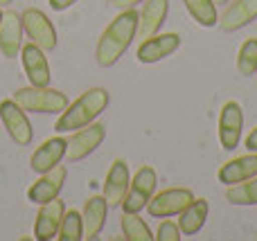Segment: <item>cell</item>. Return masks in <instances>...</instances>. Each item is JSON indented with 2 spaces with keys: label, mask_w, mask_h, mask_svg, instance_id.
Instances as JSON below:
<instances>
[{
  "label": "cell",
  "mask_w": 257,
  "mask_h": 241,
  "mask_svg": "<svg viewBox=\"0 0 257 241\" xmlns=\"http://www.w3.org/2000/svg\"><path fill=\"white\" fill-rule=\"evenodd\" d=\"M138 34V12L122 9L115 18L106 25L95 48V61L99 68H113L128 50Z\"/></svg>",
  "instance_id": "1"
},
{
  "label": "cell",
  "mask_w": 257,
  "mask_h": 241,
  "mask_svg": "<svg viewBox=\"0 0 257 241\" xmlns=\"http://www.w3.org/2000/svg\"><path fill=\"white\" fill-rule=\"evenodd\" d=\"M108 102H111V97H108L106 88H99V86L88 88L72 104H68L66 111L59 113L54 131H57V133H72V131H77V129H84V126L93 124V122L106 111Z\"/></svg>",
  "instance_id": "2"
},
{
  "label": "cell",
  "mask_w": 257,
  "mask_h": 241,
  "mask_svg": "<svg viewBox=\"0 0 257 241\" xmlns=\"http://www.w3.org/2000/svg\"><path fill=\"white\" fill-rule=\"evenodd\" d=\"M14 102L30 113H63L68 102V95L50 86H25L14 93Z\"/></svg>",
  "instance_id": "3"
},
{
  "label": "cell",
  "mask_w": 257,
  "mask_h": 241,
  "mask_svg": "<svg viewBox=\"0 0 257 241\" xmlns=\"http://www.w3.org/2000/svg\"><path fill=\"white\" fill-rule=\"evenodd\" d=\"M156 185H158V174H156L154 167L142 165L136 171V176L128 183V192L122 201V212H140L147 207L149 198L154 196Z\"/></svg>",
  "instance_id": "4"
},
{
  "label": "cell",
  "mask_w": 257,
  "mask_h": 241,
  "mask_svg": "<svg viewBox=\"0 0 257 241\" xmlns=\"http://www.w3.org/2000/svg\"><path fill=\"white\" fill-rule=\"evenodd\" d=\"M21 21H23V32H27V39H30L32 43H36L41 50H45V52L57 50V45H59L57 30H54L52 21H50L41 9L27 7L25 12L21 14Z\"/></svg>",
  "instance_id": "5"
},
{
  "label": "cell",
  "mask_w": 257,
  "mask_h": 241,
  "mask_svg": "<svg viewBox=\"0 0 257 241\" xmlns=\"http://www.w3.org/2000/svg\"><path fill=\"white\" fill-rule=\"evenodd\" d=\"M104 138H106V129H104V124H97V122L84 126V129L72 131V135L66 140V158L70 162L84 160L104 142Z\"/></svg>",
  "instance_id": "6"
},
{
  "label": "cell",
  "mask_w": 257,
  "mask_h": 241,
  "mask_svg": "<svg viewBox=\"0 0 257 241\" xmlns=\"http://www.w3.org/2000/svg\"><path fill=\"white\" fill-rule=\"evenodd\" d=\"M194 201V194L187 187H169L158 192L156 196L149 198L147 203V212L154 219H165V216H176L185 210L190 203Z\"/></svg>",
  "instance_id": "7"
},
{
  "label": "cell",
  "mask_w": 257,
  "mask_h": 241,
  "mask_svg": "<svg viewBox=\"0 0 257 241\" xmlns=\"http://www.w3.org/2000/svg\"><path fill=\"white\" fill-rule=\"evenodd\" d=\"M241 133H244V108L239 106V102L230 99L219 113V142L226 151H235L241 142Z\"/></svg>",
  "instance_id": "8"
},
{
  "label": "cell",
  "mask_w": 257,
  "mask_h": 241,
  "mask_svg": "<svg viewBox=\"0 0 257 241\" xmlns=\"http://www.w3.org/2000/svg\"><path fill=\"white\" fill-rule=\"evenodd\" d=\"M0 120L3 126L7 129L9 138L18 144V147H27L34 138V129H32V122L27 120V113L18 106L14 99H5L0 104Z\"/></svg>",
  "instance_id": "9"
},
{
  "label": "cell",
  "mask_w": 257,
  "mask_h": 241,
  "mask_svg": "<svg viewBox=\"0 0 257 241\" xmlns=\"http://www.w3.org/2000/svg\"><path fill=\"white\" fill-rule=\"evenodd\" d=\"M66 178H68L66 165H57V167H52V169L39 174V180H34L32 187L27 189V198H30V203L43 205V203L57 198L59 194H61L63 185H66Z\"/></svg>",
  "instance_id": "10"
},
{
  "label": "cell",
  "mask_w": 257,
  "mask_h": 241,
  "mask_svg": "<svg viewBox=\"0 0 257 241\" xmlns=\"http://www.w3.org/2000/svg\"><path fill=\"white\" fill-rule=\"evenodd\" d=\"M181 45V36L176 32H165V34H154L149 39H142L140 48L136 52V59L140 63H158L163 59L172 57Z\"/></svg>",
  "instance_id": "11"
},
{
  "label": "cell",
  "mask_w": 257,
  "mask_h": 241,
  "mask_svg": "<svg viewBox=\"0 0 257 241\" xmlns=\"http://www.w3.org/2000/svg\"><path fill=\"white\" fill-rule=\"evenodd\" d=\"M66 214V201L61 198H52V201L43 203L36 212V221H34V239L39 241H50L57 237L59 225L63 221Z\"/></svg>",
  "instance_id": "12"
},
{
  "label": "cell",
  "mask_w": 257,
  "mask_h": 241,
  "mask_svg": "<svg viewBox=\"0 0 257 241\" xmlns=\"http://www.w3.org/2000/svg\"><path fill=\"white\" fill-rule=\"evenodd\" d=\"M21 61L27 79L32 86H50V63L45 59V50H41L36 43H23L21 48Z\"/></svg>",
  "instance_id": "13"
},
{
  "label": "cell",
  "mask_w": 257,
  "mask_h": 241,
  "mask_svg": "<svg viewBox=\"0 0 257 241\" xmlns=\"http://www.w3.org/2000/svg\"><path fill=\"white\" fill-rule=\"evenodd\" d=\"M128 183H131V171L124 160H115L111 165L104 180V201H106L108 210H117L124 201L126 192H128Z\"/></svg>",
  "instance_id": "14"
},
{
  "label": "cell",
  "mask_w": 257,
  "mask_h": 241,
  "mask_svg": "<svg viewBox=\"0 0 257 241\" xmlns=\"http://www.w3.org/2000/svg\"><path fill=\"white\" fill-rule=\"evenodd\" d=\"M23 48V21L21 14L3 12L0 18V52L7 59H16Z\"/></svg>",
  "instance_id": "15"
},
{
  "label": "cell",
  "mask_w": 257,
  "mask_h": 241,
  "mask_svg": "<svg viewBox=\"0 0 257 241\" xmlns=\"http://www.w3.org/2000/svg\"><path fill=\"white\" fill-rule=\"evenodd\" d=\"M257 176V153H246V156H237L232 160L223 162L217 171V178L221 185L230 187V185L244 183V180Z\"/></svg>",
  "instance_id": "16"
},
{
  "label": "cell",
  "mask_w": 257,
  "mask_h": 241,
  "mask_svg": "<svg viewBox=\"0 0 257 241\" xmlns=\"http://www.w3.org/2000/svg\"><path fill=\"white\" fill-rule=\"evenodd\" d=\"M253 21H257V0H235L219 16V27L232 34V32L244 30Z\"/></svg>",
  "instance_id": "17"
},
{
  "label": "cell",
  "mask_w": 257,
  "mask_h": 241,
  "mask_svg": "<svg viewBox=\"0 0 257 241\" xmlns=\"http://www.w3.org/2000/svg\"><path fill=\"white\" fill-rule=\"evenodd\" d=\"M169 12V0H145L142 12L138 14V34L140 39L158 34V30L165 25Z\"/></svg>",
  "instance_id": "18"
},
{
  "label": "cell",
  "mask_w": 257,
  "mask_h": 241,
  "mask_svg": "<svg viewBox=\"0 0 257 241\" xmlns=\"http://www.w3.org/2000/svg\"><path fill=\"white\" fill-rule=\"evenodd\" d=\"M63 156H66V140L57 135V138H50L36 147V151L30 158V167L36 174H43V171L57 167Z\"/></svg>",
  "instance_id": "19"
},
{
  "label": "cell",
  "mask_w": 257,
  "mask_h": 241,
  "mask_svg": "<svg viewBox=\"0 0 257 241\" xmlns=\"http://www.w3.org/2000/svg\"><path fill=\"white\" fill-rule=\"evenodd\" d=\"M108 205L104 196H90L81 212V221H84V239H97L99 232L106 225Z\"/></svg>",
  "instance_id": "20"
},
{
  "label": "cell",
  "mask_w": 257,
  "mask_h": 241,
  "mask_svg": "<svg viewBox=\"0 0 257 241\" xmlns=\"http://www.w3.org/2000/svg\"><path fill=\"white\" fill-rule=\"evenodd\" d=\"M208 212H210V203L208 198H196L185 207V210L178 214V228L183 234L187 237H194L203 230L205 221H208Z\"/></svg>",
  "instance_id": "21"
},
{
  "label": "cell",
  "mask_w": 257,
  "mask_h": 241,
  "mask_svg": "<svg viewBox=\"0 0 257 241\" xmlns=\"http://www.w3.org/2000/svg\"><path fill=\"white\" fill-rule=\"evenodd\" d=\"M120 225H122V234H124L126 241H154V232L138 216V212H122Z\"/></svg>",
  "instance_id": "22"
},
{
  "label": "cell",
  "mask_w": 257,
  "mask_h": 241,
  "mask_svg": "<svg viewBox=\"0 0 257 241\" xmlns=\"http://www.w3.org/2000/svg\"><path fill=\"white\" fill-rule=\"evenodd\" d=\"M187 14L199 23L201 27H214L219 23V14H217V5L212 0H183Z\"/></svg>",
  "instance_id": "23"
},
{
  "label": "cell",
  "mask_w": 257,
  "mask_h": 241,
  "mask_svg": "<svg viewBox=\"0 0 257 241\" xmlns=\"http://www.w3.org/2000/svg\"><path fill=\"white\" fill-rule=\"evenodd\" d=\"M226 201L232 205H257V176L226 189Z\"/></svg>",
  "instance_id": "24"
},
{
  "label": "cell",
  "mask_w": 257,
  "mask_h": 241,
  "mask_svg": "<svg viewBox=\"0 0 257 241\" xmlns=\"http://www.w3.org/2000/svg\"><path fill=\"white\" fill-rule=\"evenodd\" d=\"M57 239L59 241H81L84 239V221H81V214L77 210H66L61 225H59Z\"/></svg>",
  "instance_id": "25"
},
{
  "label": "cell",
  "mask_w": 257,
  "mask_h": 241,
  "mask_svg": "<svg viewBox=\"0 0 257 241\" xmlns=\"http://www.w3.org/2000/svg\"><path fill=\"white\" fill-rule=\"evenodd\" d=\"M237 70L241 77H250L257 72V39L250 36L241 43L239 52H237Z\"/></svg>",
  "instance_id": "26"
},
{
  "label": "cell",
  "mask_w": 257,
  "mask_h": 241,
  "mask_svg": "<svg viewBox=\"0 0 257 241\" xmlns=\"http://www.w3.org/2000/svg\"><path fill=\"white\" fill-rule=\"evenodd\" d=\"M183 232L181 228H178V223H174V221H169L167 216H165V221H160L158 230H156V237L158 241H181Z\"/></svg>",
  "instance_id": "27"
},
{
  "label": "cell",
  "mask_w": 257,
  "mask_h": 241,
  "mask_svg": "<svg viewBox=\"0 0 257 241\" xmlns=\"http://www.w3.org/2000/svg\"><path fill=\"white\" fill-rule=\"evenodd\" d=\"M244 147H246V151L257 153V126H255L253 131H250L248 135H246V140H244Z\"/></svg>",
  "instance_id": "28"
},
{
  "label": "cell",
  "mask_w": 257,
  "mask_h": 241,
  "mask_svg": "<svg viewBox=\"0 0 257 241\" xmlns=\"http://www.w3.org/2000/svg\"><path fill=\"white\" fill-rule=\"evenodd\" d=\"M77 0H50V7L54 9V12H63V9L72 7Z\"/></svg>",
  "instance_id": "29"
},
{
  "label": "cell",
  "mask_w": 257,
  "mask_h": 241,
  "mask_svg": "<svg viewBox=\"0 0 257 241\" xmlns=\"http://www.w3.org/2000/svg\"><path fill=\"white\" fill-rule=\"evenodd\" d=\"M138 3H145V0H113V5H115L117 9H131V7H136Z\"/></svg>",
  "instance_id": "30"
},
{
  "label": "cell",
  "mask_w": 257,
  "mask_h": 241,
  "mask_svg": "<svg viewBox=\"0 0 257 241\" xmlns=\"http://www.w3.org/2000/svg\"><path fill=\"white\" fill-rule=\"evenodd\" d=\"M12 3H14V0H0V9H3V7H9Z\"/></svg>",
  "instance_id": "31"
},
{
  "label": "cell",
  "mask_w": 257,
  "mask_h": 241,
  "mask_svg": "<svg viewBox=\"0 0 257 241\" xmlns=\"http://www.w3.org/2000/svg\"><path fill=\"white\" fill-rule=\"evenodd\" d=\"M212 3H214V5H226L228 0H212Z\"/></svg>",
  "instance_id": "32"
},
{
  "label": "cell",
  "mask_w": 257,
  "mask_h": 241,
  "mask_svg": "<svg viewBox=\"0 0 257 241\" xmlns=\"http://www.w3.org/2000/svg\"><path fill=\"white\" fill-rule=\"evenodd\" d=\"M0 18H3V12H0Z\"/></svg>",
  "instance_id": "33"
},
{
  "label": "cell",
  "mask_w": 257,
  "mask_h": 241,
  "mask_svg": "<svg viewBox=\"0 0 257 241\" xmlns=\"http://www.w3.org/2000/svg\"><path fill=\"white\" fill-rule=\"evenodd\" d=\"M255 75H257V72H255Z\"/></svg>",
  "instance_id": "34"
}]
</instances>
